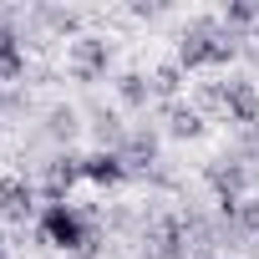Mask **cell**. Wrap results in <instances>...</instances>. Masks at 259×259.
Returning <instances> with one entry per match:
<instances>
[{"mask_svg":"<svg viewBox=\"0 0 259 259\" xmlns=\"http://www.w3.org/2000/svg\"><path fill=\"white\" fill-rule=\"evenodd\" d=\"M76 178H81V158H51V168H46V198L66 203V193H71Z\"/></svg>","mask_w":259,"mask_h":259,"instance_id":"cell-7","label":"cell"},{"mask_svg":"<svg viewBox=\"0 0 259 259\" xmlns=\"http://www.w3.org/2000/svg\"><path fill=\"white\" fill-rule=\"evenodd\" d=\"M127 173H133V168H127L122 153H112V148H97V153L81 158V178L97 183V188H117V183H127Z\"/></svg>","mask_w":259,"mask_h":259,"instance_id":"cell-5","label":"cell"},{"mask_svg":"<svg viewBox=\"0 0 259 259\" xmlns=\"http://www.w3.org/2000/svg\"><path fill=\"white\" fill-rule=\"evenodd\" d=\"M203 259H213V254H203Z\"/></svg>","mask_w":259,"mask_h":259,"instance_id":"cell-17","label":"cell"},{"mask_svg":"<svg viewBox=\"0 0 259 259\" xmlns=\"http://www.w3.org/2000/svg\"><path fill=\"white\" fill-rule=\"evenodd\" d=\"M76 133V117L71 112H51V138H71Z\"/></svg>","mask_w":259,"mask_h":259,"instance_id":"cell-15","label":"cell"},{"mask_svg":"<svg viewBox=\"0 0 259 259\" xmlns=\"http://www.w3.org/2000/svg\"><path fill=\"white\" fill-rule=\"evenodd\" d=\"M234 219H239V229H249V234H259V198L249 193L239 208H234Z\"/></svg>","mask_w":259,"mask_h":259,"instance_id":"cell-14","label":"cell"},{"mask_svg":"<svg viewBox=\"0 0 259 259\" xmlns=\"http://www.w3.org/2000/svg\"><path fill=\"white\" fill-rule=\"evenodd\" d=\"M168 133H173V138H198V133H203V117H198L193 107L173 102V107H168Z\"/></svg>","mask_w":259,"mask_h":259,"instance_id":"cell-11","label":"cell"},{"mask_svg":"<svg viewBox=\"0 0 259 259\" xmlns=\"http://www.w3.org/2000/svg\"><path fill=\"white\" fill-rule=\"evenodd\" d=\"M26 71V51H21V36L11 26H0V81H16Z\"/></svg>","mask_w":259,"mask_h":259,"instance_id":"cell-8","label":"cell"},{"mask_svg":"<svg viewBox=\"0 0 259 259\" xmlns=\"http://www.w3.org/2000/svg\"><path fill=\"white\" fill-rule=\"evenodd\" d=\"M41 239H46L51 249H61V254H81V259L97 254V229H92L71 203H46V208H41Z\"/></svg>","mask_w":259,"mask_h":259,"instance_id":"cell-2","label":"cell"},{"mask_svg":"<svg viewBox=\"0 0 259 259\" xmlns=\"http://www.w3.org/2000/svg\"><path fill=\"white\" fill-rule=\"evenodd\" d=\"M153 158H158V138L153 133H133V138L122 143V163L127 168H148Z\"/></svg>","mask_w":259,"mask_h":259,"instance_id":"cell-9","label":"cell"},{"mask_svg":"<svg viewBox=\"0 0 259 259\" xmlns=\"http://www.w3.org/2000/svg\"><path fill=\"white\" fill-rule=\"evenodd\" d=\"M0 213H6L11 224H26L36 213V188L26 178H6V183H0Z\"/></svg>","mask_w":259,"mask_h":259,"instance_id":"cell-6","label":"cell"},{"mask_svg":"<svg viewBox=\"0 0 259 259\" xmlns=\"http://www.w3.org/2000/svg\"><path fill=\"white\" fill-rule=\"evenodd\" d=\"M254 21H259V6H249V0H234L224 11V26H254Z\"/></svg>","mask_w":259,"mask_h":259,"instance_id":"cell-13","label":"cell"},{"mask_svg":"<svg viewBox=\"0 0 259 259\" xmlns=\"http://www.w3.org/2000/svg\"><path fill=\"white\" fill-rule=\"evenodd\" d=\"M117 97H122L127 107H148V102H153V81H148L143 71H127V76H117Z\"/></svg>","mask_w":259,"mask_h":259,"instance_id":"cell-10","label":"cell"},{"mask_svg":"<svg viewBox=\"0 0 259 259\" xmlns=\"http://www.w3.org/2000/svg\"><path fill=\"white\" fill-rule=\"evenodd\" d=\"M0 259H11V254H6V244H0Z\"/></svg>","mask_w":259,"mask_h":259,"instance_id":"cell-16","label":"cell"},{"mask_svg":"<svg viewBox=\"0 0 259 259\" xmlns=\"http://www.w3.org/2000/svg\"><path fill=\"white\" fill-rule=\"evenodd\" d=\"M178 76H183L178 61H173V66H158V71H153V92H158V97H173V92H178Z\"/></svg>","mask_w":259,"mask_h":259,"instance_id":"cell-12","label":"cell"},{"mask_svg":"<svg viewBox=\"0 0 259 259\" xmlns=\"http://www.w3.org/2000/svg\"><path fill=\"white\" fill-rule=\"evenodd\" d=\"M208 102H219V107H224V117H229V122H239L244 133H249V127H259V92H254V81H249V76H229Z\"/></svg>","mask_w":259,"mask_h":259,"instance_id":"cell-3","label":"cell"},{"mask_svg":"<svg viewBox=\"0 0 259 259\" xmlns=\"http://www.w3.org/2000/svg\"><path fill=\"white\" fill-rule=\"evenodd\" d=\"M234 61V31H224L219 21H193L178 36V66L183 71H203V66H229Z\"/></svg>","mask_w":259,"mask_h":259,"instance_id":"cell-1","label":"cell"},{"mask_svg":"<svg viewBox=\"0 0 259 259\" xmlns=\"http://www.w3.org/2000/svg\"><path fill=\"white\" fill-rule=\"evenodd\" d=\"M107 66H112V46L102 36H76L71 41V71H76V81H97V76H107Z\"/></svg>","mask_w":259,"mask_h":259,"instance_id":"cell-4","label":"cell"}]
</instances>
